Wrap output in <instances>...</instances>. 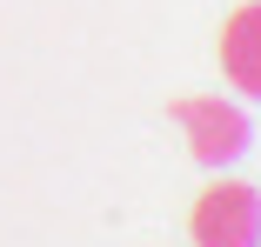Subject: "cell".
Instances as JSON below:
<instances>
[{
  "label": "cell",
  "instance_id": "1",
  "mask_svg": "<svg viewBox=\"0 0 261 247\" xmlns=\"http://www.w3.org/2000/svg\"><path fill=\"white\" fill-rule=\"evenodd\" d=\"M168 114H174V127L188 134V154H194L207 174L234 167V161L248 154V140H254L248 114H241L234 101H221V94H181Z\"/></svg>",
  "mask_w": 261,
  "mask_h": 247
},
{
  "label": "cell",
  "instance_id": "3",
  "mask_svg": "<svg viewBox=\"0 0 261 247\" xmlns=\"http://www.w3.org/2000/svg\"><path fill=\"white\" fill-rule=\"evenodd\" d=\"M215 54H221L228 87H241L248 101H261V0H241V7L221 20Z\"/></svg>",
  "mask_w": 261,
  "mask_h": 247
},
{
  "label": "cell",
  "instance_id": "2",
  "mask_svg": "<svg viewBox=\"0 0 261 247\" xmlns=\"http://www.w3.org/2000/svg\"><path fill=\"white\" fill-rule=\"evenodd\" d=\"M188 240L194 247H261V187L215 174L188 207Z\"/></svg>",
  "mask_w": 261,
  "mask_h": 247
}]
</instances>
